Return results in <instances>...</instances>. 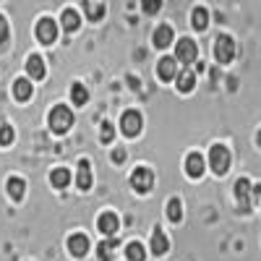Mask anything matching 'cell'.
Listing matches in <instances>:
<instances>
[{"instance_id":"cell-4","label":"cell","mask_w":261,"mask_h":261,"mask_svg":"<svg viewBox=\"0 0 261 261\" xmlns=\"http://www.w3.org/2000/svg\"><path fill=\"white\" fill-rule=\"evenodd\" d=\"M130 186H134L139 193H149L151 186H154V172L149 167H136L130 172Z\"/></svg>"},{"instance_id":"cell-7","label":"cell","mask_w":261,"mask_h":261,"mask_svg":"<svg viewBox=\"0 0 261 261\" xmlns=\"http://www.w3.org/2000/svg\"><path fill=\"white\" fill-rule=\"evenodd\" d=\"M196 55H199V47H196V42L193 39H180L178 42V47H175V60H180V63H193L196 60Z\"/></svg>"},{"instance_id":"cell-16","label":"cell","mask_w":261,"mask_h":261,"mask_svg":"<svg viewBox=\"0 0 261 261\" xmlns=\"http://www.w3.org/2000/svg\"><path fill=\"white\" fill-rule=\"evenodd\" d=\"M115 248H118V238H107L105 243H99V246H97V256H99V261H113Z\"/></svg>"},{"instance_id":"cell-19","label":"cell","mask_w":261,"mask_h":261,"mask_svg":"<svg viewBox=\"0 0 261 261\" xmlns=\"http://www.w3.org/2000/svg\"><path fill=\"white\" fill-rule=\"evenodd\" d=\"M175 81H178V89H180L183 94H188V92L193 89V86H196V73L186 68V71H180V73H178V79H175Z\"/></svg>"},{"instance_id":"cell-12","label":"cell","mask_w":261,"mask_h":261,"mask_svg":"<svg viewBox=\"0 0 261 261\" xmlns=\"http://www.w3.org/2000/svg\"><path fill=\"white\" fill-rule=\"evenodd\" d=\"M118 217L113 214V212H105L102 217H99V222H97V227H99V232H105V235H115L118 232Z\"/></svg>"},{"instance_id":"cell-1","label":"cell","mask_w":261,"mask_h":261,"mask_svg":"<svg viewBox=\"0 0 261 261\" xmlns=\"http://www.w3.org/2000/svg\"><path fill=\"white\" fill-rule=\"evenodd\" d=\"M71 125H73V113L68 110V107H65V105L53 107V113H50V128H53V134H68Z\"/></svg>"},{"instance_id":"cell-30","label":"cell","mask_w":261,"mask_h":261,"mask_svg":"<svg viewBox=\"0 0 261 261\" xmlns=\"http://www.w3.org/2000/svg\"><path fill=\"white\" fill-rule=\"evenodd\" d=\"M113 136H115L113 123H102V134H99V139H102L105 144H110V141H113Z\"/></svg>"},{"instance_id":"cell-27","label":"cell","mask_w":261,"mask_h":261,"mask_svg":"<svg viewBox=\"0 0 261 261\" xmlns=\"http://www.w3.org/2000/svg\"><path fill=\"white\" fill-rule=\"evenodd\" d=\"M86 16H89L92 21H99L105 16V6L102 3H86Z\"/></svg>"},{"instance_id":"cell-18","label":"cell","mask_w":261,"mask_h":261,"mask_svg":"<svg viewBox=\"0 0 261 261\" xmlns=\"http://www.w3.org/2000/svg\"><path fill=\"white\" fill-rule=\"evenodd\" d=\"M154 45L162 50V47H170L172 45V27H167V24H162L157 32H154Z\"/></svg>"},{"instance_id":"cell-32","label":"cell","mask_w":261,"mask_h":261,"mask_svg":"<svg viewBox=\"0 0 261 261\" xmlns=\"http://www.w3.org/2000/svg\"><path fill=\"white\" fill-rule=\"evenodd\" d=\"M113 162H118V165H120V162H125V151H120V149H118V151H113Z\"/></svg>"},{"instance_id":"cell-10","label":"cell","mask_w":261,"mask_h":261,"mask_svg":"<svg viewBox=\"0 0 261 261\" xmlns=\"http://www.w3.org/2000/svg\"><path fill=\"white\" fill-rule=\"evenodd\" d=\"M186 172H188V178H193V180L204 175V157L199 154V151L188 154V160H186Z\"/></svg>"},{"instance_id":"cell-28","label":"cell","mask_w":261,"mask_h":261,"mask_svg":"<svg viewBox=\"0 0 261 261\" xmlns=\"http://www.w3.org/2000/svg\"><path fill=\"white\" fill-rule=\"evenodd\" d=\"M13 139H16L13 128H11V125H0V146H8V144H13Z\"/></svg>"},{"instance_id":"cell-8","label":"cell","mask_w":261,"mask_h":261,"mask_svg":"<svg viewBox=\"0 0 261 261\" xmlns=\"http://www.w3.org/2000/svg\"><path fill=\"white\" fill-rule=\"evenodd\" d=\"M251 196H253L251 183L246 178H241V180L235 183V199H238V206H241L243 212H248V206H251Z\"/></svg>"},{"instance_id":"cell-5","label":"cell","mask_w":261,"mask_h":261,"mask_svg":"<svg viewBox=\"0 0 261 261\" xmlns=\"http://www.w3.org/2000/svg\"><path fill=\"white\" fill-rule=\"evenodd\" d=\"M37 37L42 45H53V42L58 39V24L53 18H39V24H37Z\"/></svg>"},{"instance_id":"cell-22","label":"cell","mask_w":261,"mask_h":261,"mask_svg":"<svg viewBox=\"0 0 261 261\" xmlns=\"http://www.w3.org/2000/svg\"><path fill=\"white\" fill-rule=\"evenodd\" d=\"M50 183L55 186V188H65L71 183V172L65 170V167H58V170H53L50 172Z\"/></svg>"},{"instance_id":"cell-20","label":"cell","mask_w":261,"mask_h":261,"mask_svg":"<svg viewBox=\"0 0 261 261\" xmlns=\"http://www.w3.org/2000/svg\"><path fill=\"white\" fill-rule=\"evenodd\" d=\"M24 193H27V183L21 178H11L8 180V196L13 201H21V199H24Z\"/></svg>"},{"instance_id":"cell-15","label":"cell","mask_w":261,"mask_h":261,"mask_svg":"<svg viewBox=\"0 0 261 261\" xmlns=\"http://www.w3.org/2000/svg\"><path fill=\"white\" fill-rule=\"evenodd\" d=\"M167 248H170L167 235H165L162 230H154V235H151V253H154V256H162V253H167Z\"/></svg>"},{"instance_id":"cell-33","label":"cell","mask_w":261,"mask_h":261,"mask_svg":"<svg viewBox=\"0 0 261 261\" xmlns=\"http://www.w3.org/2000/svg\"><path fill=\"white\" fill-rule=\"evenodd\" d=\"M256 141H258V146H261V130H258V136H256Z\"/></svg>"},{"instance_id":"cell-24","label":"cell","mask_w":261,"mask_h":261,"mask_svg":"<svg viewBox=\"0 0 261 261\" xmlns=\"http://www.w3.org/2000/svg\"><path fill=\"white\" fill-rule=\"evenodd\" d=\"M71 99H73V105H86V102H89V92H86V86H84V84H73Z\"/></svg>"},{"instance_id":"cell-23","label":"cell","mask_w":261,"mask_h":261,"mask_svg":"<svg viewBox=\"0 0 261 261\" xmlns=\"http://www.w3.org/2000/svg\"><path fill=\"white\" fill-rule=\"evenodd\" d=\"M191 24H193V29L204 32V29H206V24H209V11L199 6V8L193 11V16H191Z\"/></svg>"},{"instance_id":"cell-9","label":"cell","mask_w":261,"mask_h":261,"mask_svg":"<svg viewBox=\"0 0 261 261\" xmlns=\"http://www.w3.org/2000/svg\"><path fill=\"white\" fill-rule=\"evenodd\" d=\"M68 251H71L76 258L86 256V251H89V238H86L84 232H76V235H71V238H68Z\"/></svg>"},{"instance_id":"cell-29","label":"cell","mask_w":261,"mask_h":261,"mask_svg":"<svg viewBox=\"0 0 261 261\" xmlns=\"http://www.w3.org/2000/svg\"><path fill=\"white\" fill-rule=\"evenodd\" d=\"M141 8H144V13L154 16V13L162 8V0H141Z\"/></svg>"},{"instance_id":"cell-21","label":"cell","mask_w":261,"mask_h":261,"mask_svg":"<svg viewBox=\"0 0 261 261\" xmlns=\"http://www.w3.org/2000/svg\"><path fill=\"white\" fill-rule=\"evenodd\" d=\"M32 92H34V89H32V81H29V79H18V81L13 84V94H16L21 102H27V99L32 97Z\"/></svg>"},{"instance_id":"cell-3","label":"cell","mask_w":261,"mask_h":261,"mask_svg":"<svg viewBox=\"0 0 261 261\" xmlns=\"http://www.w3.org/2000/svg\"><path fill=\"white\" fill-rule=\"evenodd\" d=\"M214 58H217V63H222V65L235 58V42H232V37L222 34V37L214 39Z\"/></svg>"},{"instance_id":"cell-11","label":"cell","mask_w":261,"mask_h":261,"mask_svg":"<svg viewBox=\"0 0 261 261\" xmlns=\"http://www.w3.org/2000/svg\"><path fill=\"white\" fill-rule=\"evenodd\" d=\"M157 71H160V79H165V81L178 79V60L175 58H162L160 65H157Z\"/></svg>"},{"instance_id":"cell-13","label":"cell","mask_w":261,"mask_h":261,"mask_svg":"<svg viewBox=\"0 0 261 261\" xmlns=\"http://www.w3.org/2000/svg\"><path fill=\"white\" fill-rule=\"evenodd\" d=\"M76 183L81 191L92 188V167H89V160H81L79 162V175H76Z\"/></svg>"},{"instance_id":"cell-14","label":"cell","mask_w":261,"mask_h":261,"mask_svg":"<svg viewBox=\"0 0 261 261\" xmlns=\"http://www.w3.org/2000/svg\"><path fill=\"white\" fill-rule=\"evenodd\" d=\"M27 73H29L34 81L45 79V60H42L39 55H32V58L27 60Z\"/></svg>"},{"instance_id":"cell-2","label":"cell","mask_w":261,"mask_h":261,"mask_svg":"<svg viewBox=\"0 0 261 261\" xmlns=\"http://www.w3.org/2000/svg\"><path fill=\"white\" fill-rule=\"evenodd\" d=\"M209 165H212V170L217 172V175H225V172L230 170V151H227V146L214 144L212 151H209Z\"/></svg>"},{"instance_id":"cell-25","label":"cell","mask_w":261,"mask_h":261,"mask_svg":"<svg viewBox=\"0 0 261 261\" xmlns=\"http://www.w3.org/2000/svg\"><path fill=\"white\" fill-rule=\"evenodd\" d=\"M125 256H128V261H144V258H146V251H144L141 243H128Z\"/></svg>"},{"instance_id":"cell-17","label":"cell","mask_w":261,"mask_h":261,"mask_svg":"<svg viewBox=\"0 0 261 261\" xmlns=\"http://www.w3.org/2000/svg\"><path fill=\"white\" fill-rule=\"evenodd\" d=\"M60 21H63V29H65V32H76V29L81 27V16H79L73 8H65Z\"/></svg>"},{"instance_id":"cell-31","label":"cell","mask_w":261,"mask_h":261,"mask_svg":"<svg viewBox=\"0 0 261 261\" xmlns=\"http://www.w3.org/2000/svg\"><path fill=\"white\" fill-rule=\"evenodd\" d=\"M6 39H8V21L0 16V45H6Z\"/></svg>"},{"instance_id":"cell-26","label":"cell","mask_w":261,"mask_h":261,"mask_svg":"<svg viewBox=\"0 0 261 261\" xmlns=\"http://www.w3.org/2000/svg\"><path fill=\"white\" fill-rule=\"evenodd\" d=\"M167 217L172 222H180V217H183V206H180V201L178 199H170V204H167Z\"/></svg>"},{"instance_id":"cell-6","label":"cell","mask_w":261,"mask_h":261,"mask_svg":"<svg viewBox=\"0 0 261 261\" xmlns=\"http://www.w3.org/2000/svg\"><path fill=\"white\" fill-rule=\"evenodd\" d=\"M120 128H123V134L125 136H139L141 134V115L136 113V110H128V113H123V120H120Z\"/></svg>"}]
</instances>
